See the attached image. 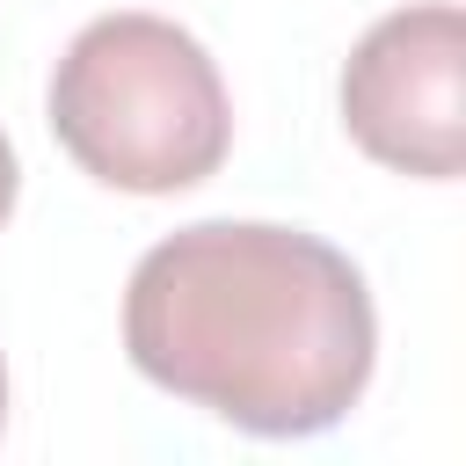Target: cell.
<instances>
[{
    "label": "cell",
    "instance_id": "cell-2",
    "mask_svg": "<svg viewBox=\"0 0 466 466\" xmlns=\"http://www.w3.org/2000/svg\"><path fill=\"white\" fill-rule=\"evenodd\" d=\"M51 138L109 189L167 197L218 175L233 102L211 51L167 15H95L51 66Z\"/></svg>",
    "mask_w": 466,
    "mask_h": 466
},
{
    "label": "cell",
    "instance_id": "cell-3",
    "mask_svg": "<svg viewBox=\"0 0 466 466\" xmlns=\"http://www.w3.org/2000/svg\"><path fill=\"white\" fill-rule=\"evenodd\" d=\"M342 124L379 167L451 182L466 167V15L451 0L379 15L342 66Z\"/></svg>",
    "mask_w": 466,
    "mask_h": 466
},
{
    "label": "cell",
    "instance_id": "cell-1",
    "mask_svg": "<svg viewBox=\"0 0 466 466\" xmlns=\"http://www.w3.org/2000/svg\"><path fill=\"white\" fill-rule=\"evenodd\" d=\"M131 364L233 430H335L379 364V313L342 248L269 218H197L124 284Z\"/></svg>",
    "mask_w": 466,
    "mask_h": 466
},
{
    "label": "cell",
    "instance_id": "cell-4",
    "mask_svg": "<svg viewBox=\"0 0 466 466\" xmlns=\"http://www.w3.org/2000/svg\"><path fill=\"white\" fill-rule=\"evenodd\" d=\"M15 189H22V167H15V146H7V131H0V226H7V211H15Z\"/></svg>",
    "mask_w": 466,
    "mask_h": 466
},
{
    "label": "cell",
    "instance_id": "cell-5",
    "mask_svg": "<svg viewBox=\"0 0 466 466\" xmlns=\"http://www.w3.org/2000/svg\"><path fill=\"white\" fill-rule=\"evenodd\" d=\"M0 422H7V364H0Z\"/></svg>",
    "mask_w": 466,
    "mask_h": 466
}]
</instances>
